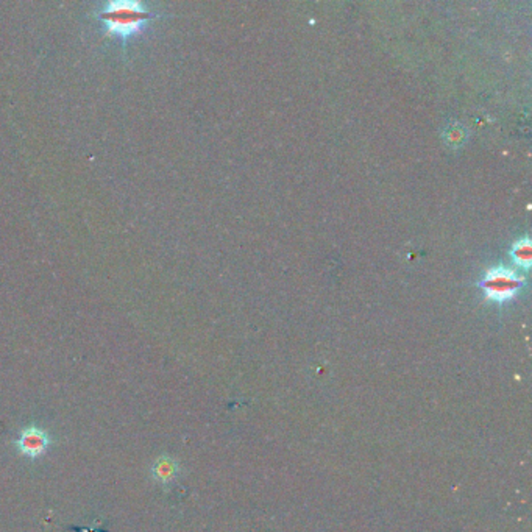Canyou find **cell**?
<instances>
[{
    "mask_svg": "<svg viewBox=\"0 0 532 532\" xmlns=\"http://www.w3.org/2000/svg\"><path fill=\"white\" fill-rule=\"evenodd\" d=\"M158 18L150 5L142 2H108L94 11V19L102 27L103 35L118 39L127 47L130 41L142 35L149 24Z\"/></svg>",
    "mask_w": 532,
    "mask_h": 532,
    "instance_id": "cell-1",
    "label": "cell"
},
{
    "mask_svg": "<svg viewBox=\"0 0 532 532\" xmlns=\"http://www.w3.org/2000/svg\"><path fill=\"white\" fill-rule=\"evenodd\" d=\"M48 447H51V437L48 434L38 427H28L22 429L21 436L16 440V448L18 452L28 457V459H39L43 457Z\"/></svg>",
    "mask_w": 532,
    "mask_h": 532,
    "instance_id": "cell-2",
    "label": "cell"
},
{
    "mask_svg": "<svg viewBox=\"0 0 532 532\" xmlns=\"http://www.w3.org/2000/svg\"><path fill=\"white\" fill-rule=\"evenodd\" d=\"M484 286L490 297L496 298V300H504V298H509L513 293V291L517 289L518 281L515 280L511 273L503 272V273L490 275L486 280Z\"/></svg>",
    "mask_w": 532,
    "mask_h": 532,
    "instance_id": "cell-3",
    "label": "cell"
},
{
    "mask_svg": "<svg viewBox=\"0 0 532 532\" xmlns=\"http://www.w3.org/2000/svg\"><path fill=\"white\" fill-rule=\"evenodd\" d=\"M179 465L177 459L170 456H160L152 465V476L161 486H167L178 478Z\"/></svg>",
    "mask_w": 532,
    "mask_h": 532,
    "instance_id": "cell-4",
    "label": "cell"
},
{
    "mask_svg": "<svg viewBox=\"0 0 532 532\" xmlns=\"http://www.w3.org/2000/svg\"><path fill=\"white\" fill-rule=\"evenodd\" d=\"M515 255V259H517V263L521 264V266H528L529 264V259H531V247H529V242L525 241L521 242L517 249H515L513 251Z\"/></svg>",
    "mask_w": 532,
    "mask_h": 532,
    "instance_id": "cell-5",
    "label": "cell"
}]
</instances>
